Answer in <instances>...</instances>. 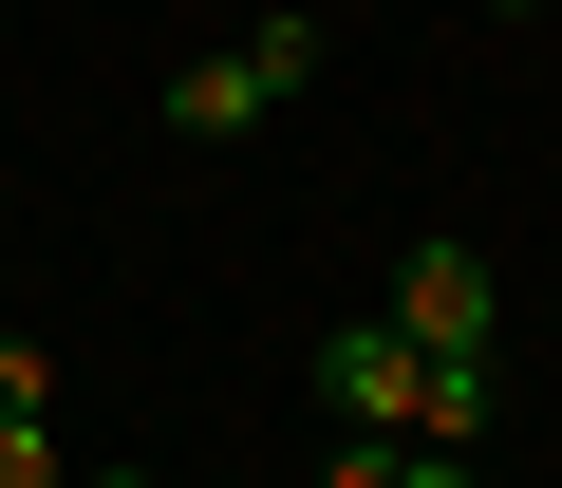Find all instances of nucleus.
<instances>
[{
    "mask_svg": "<svg viewBox=\"0 0 562 488\" xmlns=\"http://www.w3.org/2000/svg\"><path fill=\"white\" fill-rule=\"evenodd\" d=\"M394 488H487V469L469 451H394Z\"/></svg>",
    "mask_w": 562,
    "mask_h": 488,
    "instance_id": "0eeeda50",
    "label": "nucleus"
},
{
    "mask_svg": "<svg viewBox=\"0 0 562 488\" xmlns=\"http://www.w3.org/2000/svg\"><path fill=\"white\" fill-rule=\"evenodd\" d=\"M487 20H543V0H487Z\"/></svg>",
    "mask_w": 562,
    "mask_h": 488,
    "instance_id": "6e6552de",
    "label": "nucleus"
},
{
    "mask_svg": "<svg viewBox=\"0 0 562 488\" xmlns=\"http://www.w3.org/2000/svg\"><path fill=\"white\" fill-rule=\"evenodd\" d=\"M301 76H319V20H262V38H206V57L150 95V113H169L188 151H225V132H262L281 95H301Z\"/></svg>",
    "mask_w": 562,
    "mask_h": 488,
    "instance_id": "f03ea898",
    "label": "nucleus"
},
{
    "mask_svg": "<svg viewBox=\"0 0 562 488\" xmlns=\"http://www.w3.org/2000/svg\"><path fill=\"white\" fill-rule=\"evenodd\" d=\"M319 488H394V451H375V432H338V469H319Z\"/></svg>",
    "mask_w": 562,
    "mask_h": 488,
    "instance_id": "423d86ee",
    "label": "nucleus"
},
{
    "mask_svg": "<svg viewBox=\"0 0 562 488\" xmlns=\"http://www.w3.org/2000/svg\"><path fill=\"white\" fill-rule=\"evenodd\" d=\"M319 413L375 432V451H487L506 432V357H413L394 320H338L319 339Z\"/></svg>",
    "mask_w": 562,
    "mask_h": 488,
    "instance_id": "f257e3e1",
    "label": "nucleus"
},
{
    "mask_svg": "<svg viewBox=\"0 0 562 488\" xmlns=\"http://www.w3.org/2000/svg\"><path fill=\"white\" fill-rule=\"evenodd\" d=\"M413 357H506V282H487V244H394V301H375Z\"/></svg>",
    "mask_w": 562,
    "mask_h": 488,
    "instance_id": "7ed1b4c3",
    "label": "nucleus"
},
{
    "mask_svg": "<svg viewBox=\"0 0 562 488\" xmlns=\"http://www.w3.org/2000/svg\"><path fill=\"white\" fill-rule=\"evenodd\" d=\"M94 488H150V469H94Z\"/></svg>",
    "mask_w": 562,
    "mask_h": 488,
    "instance_id": "1a4fd4ad",
    "label": "nucleus"
},
{
    "mask_svg": "<svg viewBox=\"0 0 562 488\" xmlns=\"http://www.w3.org/2000/svg\"><path fill=\"white\" fill-rule=\"evenodd\" d=\"M0 488H76L57 469V413H0Z\"/></svg>",
    "mask_w": 562,
    "mask_h": 488,
    "instance_id": "20e7f679",
    "label": "nucleus"
},
{
    "mask_svg": "<svg viewBox=\"0 0 562 488\" xmlns=\"http://www.w3.org/2000/svg\"><path fill=\"white\" fill-rule=\"evenodd\" d=\"M0 413H57V339H0Z\"/></svg>",
    "mask_w": 562,
    "mask_h": 488,
    "instance_id": "39448f33",
    "label": "nucleus"
}]
</instances>
